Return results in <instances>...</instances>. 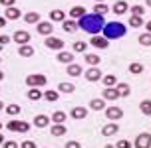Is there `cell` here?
<instances>
[{"label":"cell","mask_w":151,"mask_h":148,"mask_svg":"<svg viewBox=\"0 0 151 148\" xmlns=\"http://www.w3.org/2000/svg\"><path fill=\"white\" fill-rule=\"evenodd\" d=\"M78 26H80L83 32H88L90 36H98L99 32L104 30V26H106V20H104V16L91 12V14H86L83 18H80Z\"/></svg>","instance_id":"1"},{"label":"cell","mask_w":151,"mask_h":148,"mask_svg":"<svg viewBox=\"0 0 151 148\" xmlns=\"http://www.w3.org/2000/svg\"><path fill=\"white\" fill-rule=\"evenodd\" d=\"M101 34H104V38H107V40H119V38H123L127 34V28L121 22H107L106 26H104V30H101Z\"/></svg>","instance_id":"2"},{"label":"cell","mask_w":151,"mask_h":148,"mask_svg":"<svg viewBox=\"0 0 151 148\" xmlns=\"http://www.w3.org/2000/svg\"><path fill=\"white\" fill-rule=\"evenodd\" d=\"M48 83V77L42 73H32L26 77V85L28 87H42V85H46Z\"/></svg>","instance_id":"3"},{"label":"cell","mask_w":151,"mask_h":148,"mask_svg":"<svg viewBox=\"0 0 151 148\" xmlns=\"http://www.w3.org/2000/svg\"><path fill=\"white\" fill-rule=\"evenodd\" d=\"M6 128L10 132H28L30 130V123H26V120H12V123H8Z\"/></svg>","instance_id":"4"},{"label":"cell","mask_w":151,"mask_h":148,"mask_svg":"<svg viewBox=\"0 0 151 148\" xmlns=\"http://www.w3.org/2000/svg\"><path fill=\"white\" fill-rule=\"evenodd\" d=\"M64 40H60V38H54V36H48L46 38V47L48 50H54V52H62L64 50Z\"/></svg>","instance_id":"5"},{"label":"cell","mask_w":151,"mask_h":148,"mask_svg":"<svg viewBox=\"0 0 151 148\" xmlns=\"http://www.w3.org/2000/svg\"><path fill=\"white\" fill-rule=\"evenodd\" d=\"M135 148H151V134L149 132H141L133 142Z\"/></svg>","instance_id":"6"},{"label":"cell","mask_w":151,"mask_h":148,"mask_svg":"<svg viewBox=\"0 0 151 148\" xmlns=\"http://www.w3.org/2000/svg\"><path fill=\"white\" fill-rule=\"evenodd\" d=\"M36 26H38V34H40V36H46V38L52 36V32H54L52 22H42V20H40Z\"/></svg>","instance_id":"7"},{"label":"cell","mask_w":151,"mask_h":148,"mask_svg":"<svg viewBox=\"0 0 151 148\" xmlns=\"http://www.w3.org/2000/svg\"><path fill=\"white\" fill-rule=\"evenodd\" d=\"M14 42L16 44H20V45H24V44H30V34L26 32V30H18V32H14Z\"/></svg>","instance_id":"8"},{"label":"cell","mask_w":151,"mask_h":148,"mask_svg":"<svg viewBox=\"0 0 151 148\" xmlns=\"http://www.w3.org/2000/svg\"><path fill=\"white\" fill-rule=\"evenodd\" d=\"M106 117L109 118V120H117V118L123 117V109H121V107H107Z\"/></svg>","instance_id":"9"},{"label":"cell","mask_w":151,"mask_h":148,"mask_svg":"<svg viewBox=\"0 0 151 148\" xmlns=\"http://www.w3.org/2000/svg\"><path fill=\"white\" fill-rule=\"evenodd\" d=\"M91 45H93V47H98V50H107L109 40L104 38V36H91Z\"/></svg>","instance_id":"10"},{"label":"cell","mask_w":151,"mask_h":148,"mask_svg":"<svg viewBox=\"0 0 151 148\" xmlns=\"http://www.w3.org/2000/svg\"><path fill=\"white\" fill-rule=\"evenodd\" d=\"M101 77H104V75H101V71H99L98 67H90V69L86 71V79H88V81H91V83L101 81Z\"/></svg>","instance_id":"11"},{"label":"cell","mask_w":151,"mask_h":148,"mask_svg":"<svg viewBox=\"0 0 151 148\" xmlns=\"http://www.w3.org/2000/svg\"><path fill=\"white\" fill-rule=\"evenodd\" d=\"M101 99H104V101H117V99H119V91L115 87H106Z\"/></svg>","instance_id":"12"},{"label":"cell","mask_w":151,"mask_h":148,"mask_svg":"<svg viewBox=\"0 0 151 148\" xmlns=\"http://www.w3.org/2000/svg\"><path fill=\"white\" fill-rule=\"evenodd\" d=\"M70 117L76 118V120H82V118L88 117V109H86V107H74V109L70 111Z\"/></svg>","instance_id":"13"},{"label":"cell","mask_w":151,"mask_h":148,"mask_svg":"<svg viewBox=\"0 0 151 148\" xmlns=\"http://www.w3.org/2000/svg\"><path fill=\"white\" fill-rule=\"evenodd\" d=\"M127 10H129V4L125 2V0H117V2L111 6V12H113V14H125Z\"/></svg>","instance_id":"14"},{"label":"cell","mask_w":151,"mask_h":148,"mask_svg":"<svg viewBox=\"0 0 151 148\" xmlns=\"http://www.w3.org/2000/svg\"><path fill=\"white\" fill-rule=\"evenodd\" d=\"M4 18H6V20H18V18H22V12H20L16 6H10V8H6Z\"/></svg>","instance_id":"15"},{"label":"cell","mask_w":151,"mask_h":148,"mask_svg":"<svg viewBox=\"0 0 151 148\" xmlns=\"http://www.w3.org/2000/svg\"><path fill=\"white\" fill-rule=\"evenodd\" d=\"M50 120H52V118L46 117V115H36V117H34V125H36L38 128H46V126L50 125Z\"/></svg>","instance_id":"16"},{"label":"cell","mask_w":151,"mask_h":148,"mask_svg":"<svg viewBox=\"0 0 151 148\" xmlns=\"http://www.w3.org/2000/svg\"><path fill=\"white\" fill-rule=\"evenodd\" d=\"M58 61L60 63H66V65H70L72 61H74V53H70V52H58Z\"/></svg>","instance_id":"17"},{"label":"cell","mask_w":151,"mask_h":148,"mask_svg":"<svg viewBox=\"0 0 151 148\" xmlns=\"http://www.w3.org/2000/svg\"><path fill=\"white\" fill-rule=\"evenodd\" d=\"M70 16H72V20H80V18L86 16V8L83 6H74L70 10Z\"/></svg>","instance_id":"18"},{"label":"cell","mask_w":151,"mask_h":148,"mask_svg":"<svg viewBox=\"0 0 151 148\" xmlns=\"http://www.w3.org/2000/svg\"><path fill=\"white\" fill-rule=\"evenodd\" d=\"M117 128H119V126L115 125V123H107V125L101 128V134H104V136H113V134L117 132Z\"/></svg>","instance_id":"19"},{"label":"cell","mask_w":151,"mask_h":148,"mask_svg":"<svg viewBox=\"0 0 151 148\" xmlns=\"http://www.w3.org/2000/svg\"><path fill=\"white\" fill-rule=\"evenodd\" d=\"M18 53H20V57H32L34 55V47L30 44H24V45H20Z\"/></svg>","instance_id":"20"},{"label":"cell","mask_w":151,"mask_h":148,"mask_svg":"<svg viewBox=\"0 0 151 148\" xmlns=\"http://www.w3.org/2000/svg\"><path fill=\"white\" fill-rule=\"evenodd\" d=\"M50 132H52V136H64V134L68 132V128H66V125H56V123H54V126L50 128Z\"/></svg>","instance_id":"21"},{"label":"cell","mask_w":151,"mask_h":148,"mask_svg":"<svg viewBox=\"0 0 151 148\" xmlns=\"http://www.w3.org/2000/svg\"><path fill=\"white\" fill-rule=\"evenodd\" d=\"M66 117H68V115L64 111H56L50 118H52V123H56V125H64V123H66Z\"/></svg>","instance_id":"22"},{"label":"cell","mask_w":151,"mask_h":148,"mask_svg":"<svg viewBox=\"0 0 151 148\" xmlns=\"http://www.w3.org/2000/svg\"><path fill=\"white\" fill-rule=\"evenodd\" d=\"M139 111L143 113V115H147V117H151V99H143L139 103Z\"/></svg>","instance_id":"23"},{"label":"cell","mask_w":151,"mask_h":148,"mask_svg":"<svg viewBox=\"0 0 151 148\" xmlns=\"http://www.w3.org/2000/svg\"><path fill=\"white\" fill-rule=\"evenodd\" d=\"M42 97H44V93H42L38 87H32L30 91H28V99H30V101H40Z\"/></svg>","instance_id":"24"},{"label":"cell","mask_w":151,"mask_h":148,"mask_svg":"<svg viewBox=\"0 0 151 148\" xmlns=\"http://www.w3.org/2000/svg\"><path fill=\"white\" fill-rule=\"evenodd\" d=\"M66 73H68L70 77H76V75L82 73V65H78V63H70L68 69H66Z\"/></svg>","instance_id":"25"},{"label":"cell","mask_w":151,"mask_h":148,"mask_svg":"<svg viewBox=\"0 0 151 148\" xmlns=\"http://www.w3.org/2000/svg\"><path fill=\"white\" fill-rule=\"evenodd\" d=\"M24 22L26 24H38L40 22V14L38 12H28V14H24Z\"/></svg>","instance_id":"26"},{"label":"cell","mask_w":151,"mask_h":148,"mask_svg":"<svg viewBox=\"0 0 151 148\" xmlns=\"http://www.w3.org/2000/svg\"><path fill=\"white\" fill-rule=\"evenodd\" d=\"M115 89L119 91V97H127L129 93H131V87H129L127 83H117V85H115Z\"/></svg>","instance_id":"27"},{"label":"cell","mask_w":151,"mask_h":148,"mask_svg":"<svg viewBox=\"0 0 151 148\" xmlns=\"http://www.w3.org/2000/svg\"><path fill=\"white\" fill-rule=\"evenodd\" d=\"M50 20H54V22H64L66 20V14L62 10H52L50 12Z\"/></svg>","instance_id":"28"},{"label":"cell","mask_w":151,"mask_h":148,"mask_svg":"<svg viewBox=\"0 0 151 148\" xmlns=\"http://www.w3.org/2000/svg\"><path fill=\"white\" fill-rule=\"evenodd\" d=\"M78 28H80V26H78V22H76V20H64V30H66L68 34L76 32Z\"/></svg>","instance_id":"29"},{"label":"cell","mask_w":151,"mask_h":148,"mask_svg":"<svg viewBox=\"0 0 151 148\" xmlns=\"http://www.w3.org/2000/svg\"><path fill=\"white\" fill-rule=\"evenodd\" d=\"M83 59H86V63H90L91 67H96L99 63V55H96V53H86Z\"/></svg>","instance_id":"30"},{"label":"cell","mask_w":151,"mask_h":148,"mask_svg":"<svg viewBox=\"0 0 151 148\" xmlns=\"http://www.w3.org/2000/svg\"><path fill=\"white\" fill-rule=\"evenodd\" d=\"M129 26H131V28H141V26H145V22H143L141 16H131V18H129Z\"/></svg>","instance_id":"31"},{"label":"cell","mask_w":151,"mask_h":148,"mask_svg":"<svg viewBox=\"0 0 151 148\" xmlns=\"http://www.w3.org/2000/svg\"><path fill=\"white\" fill-rule=\"evenodd\" d=\"M90 107L93 109V111H104V107H106V101H104V99H91Z\"/></svg>","instance_id":"32"},{"label":"cell","mask_w":151,"mask_h":148,"mask_svg":"<svg viewBox=\"0 0 151 148\" xmlns=\"http://www.w3.org/2000/svg\"><path fill=\"white\" fill-rule=\"evenodd\" d=\"M129 71H131L133 75H141L143 73V63H137V61L129 63Z\"/></svg>","instance_id":"33"},{"label":"cell","mask_w":151,"mask_h":148,"mask_svg":"<svg viewBox=\"0 0 151 148\" xmlns=\"http://www.w3.org/2000/svg\"><path fill=\"white\" fill-rule=\"evenodd\" d=\"M101 81H104V85H106V87H115V85H117L115 75H104V77H101Z\"/></svg>","instance_id":"34"},{"label":"cell","mask_w":151,"mask_h":148,"mask_svg":"<svg viewBox=\"0 0 151 148\" xmlns=\"http://www.w3.org/2000/svg\"><path fill=\"white\" fill-rule=\"evenodd\" d=\"M58 91H62V93H74L76 87L72 83H60V85H58Z\"/></svg>","instance_id":"35"},{"label":"cell","mask_w":151,"mask_h":148,"mask_svg":"<svg viewBox=\"0 0 151 148\" xmlns=\"http://www.w3.org/2000/svg\"><path fill=\"white\" fill-rule=\"evenodd\" d=\"M58 97H60L58 91H44V99H46V101H50V103H54Z\"/></svg>","instance_id":"36"},{"label":"cell","mask_w":151,"mask_h":148,"mask_svg":"<svg viewBox=\"0 0 151 148\" xmlns=\"http://www.w3.org/2000/svg\"><path fill=\"white\" fill-rule=\"evenodd\" d=\"M129 10H131V16H143L145 14V8L141 4H135V6H131Z\"/></svg>","instance_id":"37"},{"label":"cell","mask_w":151,"mask_h":148,"mask_svg":"<svg viewBox=\"0 0 151 148\" xmlns=\"http://www.w3.org/2000/svg\"><path fill=\"white\" fill-rule=\"evenodd\" d=\"M86 50H88V44H86V42H76L74 44V52L76 53H86Z\"/></svg>","instance_id":"38"},{"label":"cell","mask_w":151,"mask_h":148,"mask_svg":"<svg viewBox=\"0 0 151 148\" xmlns=\"http://www.w3.org/2000/svg\"><path fill=\"white\" fill-rule=\"evenodd\" d=\"M20 111H22V109H20L18 105H8V107H6V113L10 115V117H16V115H20Z\"/></svg>","instance_id":"39"},{"label":"cell","mask_w":151,"mask_h":148,"mask_svg":"<svg viewBox=\"0 0 151 148\" xmlns=\"http://www.w3.org/2000/svg\"><path fill=\"white\" fill-rule=\"evenodd\" d=\"M139 44L143 45V47H149L151 45V34H141L139 36Z\"/></svg>","instance_id":"40"},{"label":"cell","mask_w":151,"mask_h":148,"mask_svg":"<svg viewBox=\"0 0 151 148\" xmlns=\"http://www.w3.org/2000/svg\"><path fill=\"white\" fill-rule=\"evenodd\" d=\"M93 12L99 16H104L107 12V4H104V2H99V4H96V8H93Z\"/></svg>","instance_id":"41"},{"label":"cell","mask_w":151,"mask_h":148,"mask_svg":"<svg viewBox=\"0 0 151 148\" xmlns=\"http://www.w3.org/2000/svg\"><path fill=\"white\" fill-rule=\"evenodd\" d=\"M115 148H131V142H129V140H125V138H121V140H117Z\"/></svg>","instance_id":"42"},{"label":"cell","mask_w":151,"mask_h":148,"mask_svg":"<svg viewBox=\"0 0 151 148\" xmlns=\"http://www.w3.org/2000/svg\"><path fill=\"white\" fill-rule=\"evenodd\" d=\"M20 148H36V142H32V140H24L22 144H20Z\"/></svg>","instance_id":"43"},{"label":"cell","mask_w":151,"mask_h":148,"mask_svg":"<svg viewBox=\"0 0 151 148\" xmlns=\"http://www.w3.org/2000/svg\"><path fill=\"white\" fill-rule=\"evenodd\" d=\"M66 148H82V144L78 140H70V142H66Z\"/></svg>","instance_id":"44"},{"label":"cell","mask_w":151,"mask_h":148,"mask_svg":"<svg viewBox=\"0 0 151 148\" xmlns=\"http://www.w3.org/2000/svg\"><path fill=\"white\" fill-rule=\"evenodd\" d=\"M2 148H18V144H16L14 140H4V144H2Z\"/></svg>","instance_id":"45"},{"label":"cell","mask_w":151,"mask_h":148,"mask_svg":"<svg viewBox=\"0 0 151 148\" xmlns=\"http://www.w3.org/2000/svg\"><path fill=\"white\" fill-rule=\"evenodd\" d=\"M14 2H16V0H0V4H2V6H6V8L14 6Z\"/></svg>","instance_id":"46"},{"label":"cell","mask_w":151,"mask_h":148,"mask_svg":"<svg viewBox=\"0 0 151 148\" xmlns=\"http://www.w3.org/2000/svg\"><path fill=\"white\" fill-rule=\"evenodd\" d=\"M8 42H10V38H8V36H0V45H6Z\"/></svg>","instance_id":"47"},{"label":"cell","mask_w":151,"mask_h":148,"mask_svg":"<svg viewBox=\"0 0 151 148\" xmlns=\"http://www.w3.org/2000/svg\"><path fill=\"white\" fill-rule=\"evenodd\" d=\"M145 28H147V34H151V20H149V22H145Z\"/></svg>","instance_id":"48"},{"label":"cell","mask_w":151,"mask_h":148,"mask_svg":"<svg viewBox=\"0 0 151 148\" xmlns=\"http://www.w3.org/2000/svg\"><path fill=\"white\" fill-rule=\"evenodd\" d=\"M6 26V18H0V28H4Z\"/></svg>","instance_id":"49"},{"label":"cell","mask_w":151,"mask_h":148,"mask_svg":"<svg viewBox=\"0 0 151 148\" xmlns=\"http://www.w3.org/2000/svg\"><path fill=\"white\" fill-rule=\"evenodd\" d=\"M2 144H4V136L0 134V146H2Z\"/></svg>","instance_id":"50"},{"label":"cell","mask_w":151,"mask_h":148,"mask_svg":"<svg viewBox=\"0 0 151 148\" xmlns=\"http://www.w3.org/2000/svg\"><path fill=\"white\" fill-rule=\"evenodd\" d=\"M2 79H4V73H2V71H0V81H2Z\"/></svg>","instance_id":"51"},{"label":"cell","mask_w":151,"mask_h":148,"mask_svg":"<svg viewBox=\"0 0 151 148\" xmlns=\"http://www.w3.org/2000/svg\"><path fill=\"white\" fill-rule=\"evenodd\" d=\"M145 4H147V6H149V8H151V0H147V2H145Z\"/></svg>","instance_id":"52"},{"label":"cell","mask_w":151,"mask_h":148,"mask_svg":"<svg viewBox=\"0 0 151 148\" xmlns=\"http://www.w3.org/2000/svg\"><path fill=\"white\" fill-rule=\"evenodd\" d=\"M106 148H115V146H111V144H106Z\"/></svg>","instance_id":"53"},{"label":"cell","mask_w":151,"mask_h":148,"mask_svg":"<svg viewBox=\"0 0 151 148\" xmlns=\"http://www.w3.org/2000/svg\"><path fill=\"white\" fill-rule=\"evenodd\" d=\"M2 107H4V105H2V101H0V111H2Z\"/></svg>","instance_id":"54"},{"label":"cell","mask_w":151,"mask_h":148,"mask_svg":"<svg viewBox=\"0 0 151 148\" xmlns=\"http://www.w3.org/2000/svg\"><path fill=\"white\" fill-rule=\"evenodd\" d=\"M96 2H98V4H99V2H104V0H96Z\"/></svg>","instance_id":"55"},{"label":"cell","mask_w":151,"mask_h":148,"mask_svg":"<svg viewBox=\"0 0 151 148\" xmlns=\"http://www.w3.org/2000/svg\"><path fill=\"white\" fill-rule=\"evenodd\" d=\"M0 128H2V123H0Z\"/></svg>","instance_id":"56"},{"label":"cell","mask_w":151,"mask_h":148,"mask_svg":"<svg viewBox=\"0 0 151 148\" xmlns=\"http://www.w3.org/2000/svg\"><path fill=\"white\" fill-rule=\"evenodd\" d=\"M0 61H2V59H0Z\"/></svg>","instance_id":"57"}]
</instances>
